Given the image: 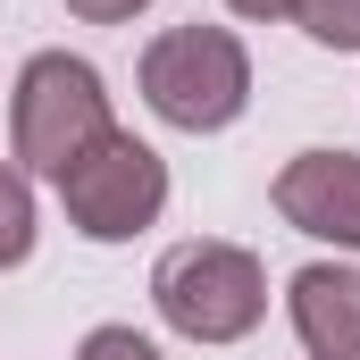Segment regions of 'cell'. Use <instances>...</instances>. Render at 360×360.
Wrapping results in <instances>:
<instances>
[{
	"label": "cell",
	"instance_id": "2",
	"mask_svg": "<svg viewBox=\"0 0 360 360\" xmlns=\"http://www.w3.org/2000/svg\"><path fill=\"white\" fill-rule=\"evenodd\" d=\"M109 126L117 117H109V84H101L92 59H76V51H34L17 68V92H8V151H17V168L68 176Z\"/></svg>",
	"mask_w": 360,
	"mask_h": 360
},
{
	"label": "cell",
	"instance_id": "10",
	"mask_svg": "<svg viewBox=\"0 0 360 360\" xmlns=\"http://www.w3.org/2000/svg\"><path fill=\"white\" fill-rule=\"evenodd\" d=\"M151 0H68V17H84V25H126V17H143Z\"/></svg>",
	"mask_w": 360,
	"mask_h": 360
},
{
	"label": "cell",
	"instance_id": "11",
	"mask_svg": "<svg viewBox=\"0 0 360 360\" xmlns=\"http://www.w3.org/2000/svg\"><path fill=\"white\" fill-rule=\"evenodd\" d=\"M235 17H252V25H269V17H293V0H226Z\"/></svg>",
	"mask_w": 360,
	"mask_h": 360
},
{
	"label": "cell",
	"instance_id": "9",
	"mask_svg": "<svg viewBox=\"0 0 360 360\" xmlns=\"http://www.w3.org/2000/svg\"><path fill=\"white\" fill-rule=\"evenodd\" d=\"M76 360H160V344L134 335V327H92L84 344H76Z\"/></svg>",
	"mask_w": 360,
	"mask_h": 360
},
{
	"label": "cell",
	"instance_id": "4",
	"mask_svg": "<svg viewBox=\"0 0 360 360\" xmlns=\"http://www.w3.org/2000/svg\"><path fill=\"white\" fill-rule=\"evenodd\" d=\"M51 184H59V210H68V226L84 243H134L168 210V160L143 134H126V126H109L84 160Z\"/></svg>",
	"mask_w": 360,
	"mask_h": 360
},
{
	"label": "cell",
	"instance_id": "1",
	"mask_svg": "<svg viewBox=\"0 0 360 360\" xmlns=\"http://www.w3.org/2000/svg\"><path fill=\"white\" fill-rule=\"evenodd\" d=\"M143 101L176 134H226L252 109V51L235 25H168L143 51Z\"/></svg>",
	"mask_w": 360,
	"mask_h": 360
},
{
	"label": "cell",
	"instance_id": "7",
	"mask_svg": "<svg viewBox=\"0 0 360 360\" xmlns=\"http://www.w3.org/2000/svg\"><path fill=\"white\" fill-rule=\"evenodd\" d=\"M34 235H42L34 184H25L17 160H0V269H25V260H34Z\"/></svg>",
	"mask_w": 360,
	"mask_h": 360
},
{
	"label": "cell",
	"instance_id": "5",
	"mask_svg": "<svg viewBox=\"0 0 360 360\" xmlns=\"http://www.w3.org/2000/svg\"><path fill=\"white\" fill-rule=\"evenodd\" d=\"M276 218L310 243L360 252V151H293L276 168Z\"/></svg>",
	"mask_w": 360,
	"mask_h": 360
},
{
	"label": "cell",
	"instance_id": "3",
	"mask_svg": "<svg viewBox=\"0 0 360 360\" xmlns=\"http://www.w3.org/2000/svg\"><path fill=\"white\" fill-rule=\"evenodd\" d=\"M151 302H160V319L176 327L184 344H243L269 319V269H260V252L201 235V243L160 252Z\"/></svg>",
	"mask_w": 360,
	"mask_h": 360
},
{
	"label": "cell",
	"instance_id": "8",
	"mask_svg": "<svg viewBox=\"0 0 360 360\" xmlns=\"http://www.w3.org/2000/svg\"><path fill=\"white\" fill-rule=\"evenodd\" d=\"M293 25L319 51H360V0H293Z\"/></svg>",
	"mask_w": 360,
	"mask_h": 360
},
{
	"label": "cell",
	"instance_id": "6",
	"mask_svg": "<svg viewBox=\"0 0 360 360\" xmlns=\"http://www.w3.org/2000/svg\"><path fill=\"white\" fill-rule=\"evenodd\" d=\"M285 310H293V335L310 360H360V269H344V260L293 269Z\"/></svg>",
	"mask_w": 360,
	"mask_h": 360
}]
</instances>
